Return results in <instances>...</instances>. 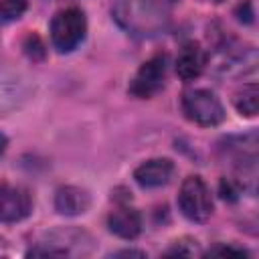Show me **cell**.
<instances>
[{
    "mask_svg": "<svg viewBox=\"0 0 259 259\" xmlns=\"http://www.w3.org/2000/svg\"><path fill=\"white\" fill-rule=\"evenodd\" d=\"M113 18L121 28L140 36L158 34L166 26L164 6L156 0H117Z\"/></svg>",
    "mask_w": 259,
    "mask_h": 259,
    "instance_id": "cell-1",
    "label": "cell"
},
{
    "mask_svg": "<svg viewBox=\"0 0 259 259\" xmlns=\"http://www.w3.org/2000/svg\"><path fill=\"white\" fill-rule=\"evenodd\" d=\"M85 32H87L85 14L75 6L59 10L51 20V42L59 53L75 51L83 42Z\"/></svg>",
    "mask_w": 259,
    "mask_h": 259,
    "instance_id": "cell-2",
    "label": "cell"
},
{
    "mask_svg": "<svg viewBox=\"0 0 259 259\" xmlns=\"http://www.w3.org/2000/svg\"><path fill=\"white\" fill-rule=\"evenodd\" d=\"M180 212L192 223H204L212 214L210 190L200 176H188L182 180L178 190Z\"/></svg>",
    "mask_w": 259,
    "mask_h": 259,
    "instance_id": "cell-3",
    "label": "cell"
},
{
    "mask_svg": "<svg viewBox=\"0 0 259 259\" xmlns=\"http://www.w3.org/2000/svg\"><path fill=\"white\" fill-rule=\"evenodd\" d=\"M182 111L184 115L204 127L219 125L225 119V109L221 99L208 89H190L182 95Z\"/></svg>",
    "mask_w": 259,
    "mask_h": 259,
    "instance_id": "cell-4",
    "label": "cell"
},
{
    "mask_svg": "<svg viewBox=\"0 0 259 259\" xmlns=\"http://www.w3.org/2000/svg\"><path fill=\"white\" fill-rule=\"evenodd\" d=\"M164 81H166V55H154L134 75L130 83V93L138 99H150L164 87Z\"/></svg>",
    "mask_w": 259,
    "mask_h": 259,
    "instance_id": "cell-5",
    "label": "cell"
},
{
    "mask_svg": "<svg viewBox=\"0 0 259 259\" xmlns=\"http://www.w3.org/2000/svg\"><path fill=\"white\" fill-rule=\"evenodd\" d=\"M32 210V198L26 188L0 182V223H18Z\"/></svg>",
    "mask_w": 259,
    "mask_h": 259,
    "instance_id": "cell-6",
    "label": "cell"
},
{
    "mask_svg": "<svg viewBox=\"0 0 259 259\" xmlns=\"http://www.w3.org/2000/svg\"><path fill=\"white\" fill-rule=\"evenodd\" d=\"M174 176V162L168 158H152L134 170V178L142 188H160Z\"/></svg>",
    "mask_w": 259,
    "mask_h": 259,
    "instance_id": "cell-7",
    "label": "cell"
},
{
    "mask_svg": "<svg viewBox=\"0 0 259 259\" xmlns=\"http://www.w3.org/2000/svg\"><path fill=\"white\" fill-rule=\"evenodd\" d=\"M204 67H206L204 49L194 40L184 42L180 53H178V57H176V73H178V77L182 81H192V79L202 75Z\"/></svg>",
    "mask_w": 259,
    "mask_h": 259,
    "instance_id": "cell-8",
    "label": "cell"
},
{
    "mask_svg": "<svg viewBox=\"0 0 259 259\" xmlns=\"http://www.w3.org/2000/svg\"><path fill=\"white\" fill-rule=\"evenodd\" d=\"M107 227L119 239L132 241L142 233V217H140V212L136 208H132L127 204H119L117 208H113L109 212Z\"/></svg>",
    "mask_w": 259,
    "mask_h": 259,
    "instance_id": "cell-9",
    "label": "cell"
},
{
    "mask_svg": "<svg viewBox=\"0 0 259 259\" xmlns=\"http://www.w3.org/2000/svg\"><path fill=\"white\" fill-rule=\"evenodd\" d=\"M91 206V196L85 188L79 186H61L55 194V208L59 214L77 217L87 212Z\"/></svg>",
    "mask_w": 259,
    "mask_h": 259,
    "instance_id": "cell-10",
    "label": "cell"
},
{
    "mask_svg": "<svg viewBox=\"0 0 259 259\" xmlns=\"http://www.w3.org/2000/svg\"><path fill=\"white\" fill-rule=\"evenodd\" d=\"M233 101H235V107L241 115H247V117L257 115V109H259V87H257V83L243 85L235 93Z\"/></svg>",
    "mask_w": 259,
    "mask_h": 259,
    "instance_id": "cell-11",
    "label": "cell"
},
{
    "mask_svg": "<svg viewBox=\"0 0 259 259\" xmlns=\"http://www.w3.org/2000/svg\"><path fill=\"white\" fill-rule=\"evenodd\" d=\"M28 6V0H0V22L18 20Z\"/></svg>",
    "mask_w": 259,
    "mask_h": 259,
    "instance_id": "cell-12",
    "label": "cell"
},
{
    "mask_svg": "<svg viewBox=\"0 0 259 259\" xmlns=\"http://www.w3.org/2000/svg\"><path fill=\"white\" fill-rule=\"evenodd\" d=\"M204 255H221V257H227V255H233V257H249V253H247L245 249L231 247V245H217V247L208 249Z\"/></svg>",
    "mask_w": 259,
    "mask_h": 259,
    "instance_id": "cell-13",
    "label": "cell"
},
{
    "mask_svg": "<svg viewBox=\"0 0 259 259\" xmlns=\"http://www.w3.org/2000/svg\"><path fill=\"white\" fill-rule=\"evenodd\" d=\"M239 192H241V186H239L235 180H231V178H223V180H221V196H223V198L235 200V198L239 196Z\"/></svg>",
    "mask_w": 259,
    "mask_h": 259,
    "instance_id": "cell-14",
    "label": "cell"
},
{
    "mask_svg": "<svg viewBox=\"0 0 259 259\" xmlns=\"http://www.w3.org/2000/svg\"><path fill=\"white\" fill-rule=\"evenodd\" d=\"M115 255H119V257H127V255H138V257H144L146 253H144V251H119V253H115Z\"/></svg>",
    "mask_w": 259,
    "mask_h": 259,
    "instance_id": "cell-15",
    "label": "cell"
},
{
    "mask_svg": "<svg viewBox=\"0 0 259 259\" xmlns=\"http://www.w3.org/2000/svg\"><path fill=\"white\" fill-rule=\"evenodd\" d=\"M6 146H8V140H6V136H4V134H0V154L6 150Z\"/></svg>",
    "mask_w": 259,
    "mask_h": 259,
    "instance_id": "cell-16",
    "label": "cell"
},
{
    "mask_svg": "<svg viewBox=\"0 0 259 259\" xmlns=\"http://www.w3.org/2000/svg\"><path fill=\"white\" fill-rule=\"evenodd\" d=\"M156 2H160L162 6H168V4H174L176 0H156Z\"/></svg>",
    "mask_w": 259,
    "mask_h": 259,
    "instance_id": "cell-17",
    "label": "cell"
},
{
    "mask_svg": "<svg viewBox=\"0 0 259 259\" xmlns=\"http://www.w3.org/2000/svg\"><path fill=\"white\" fill-rule=\"evenodd\" d=\"M212 2H223V0H212Z\"/></svg>",
    "mask_w": 259,
    "mask_h": 259,
    "instance_id": "cell-18",
    "label": "cell"
}]
</instances>
